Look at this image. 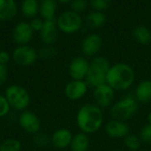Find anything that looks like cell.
<instances>
[{"instance_id":"obj_10","label":"cell","mask_w":151,"mask_h":151,"mask_svg":"<svg viewBox=\"0 0 151 151\" xmlns=\"http://www.w3.org/2000/svg\"><path fill=\"white\" fill-rule=\"evenodd\" d=\"M89 69V61L85 57H75L69 64V75L72 80H85Z\"/></svg>"},{"instance_id":"obj_11","label":"cell","mask_w":151,"mask_h":151,"mask_svg":"<svg viewBox=\"0 0 151 151\" xmlns=\"http://www.w3.org/2000/svg\"><path fill=\"white\" fill-rule=\"evenodd\" d=\"M105 133L112 139H125L130 133V127L125 121L111 119L104 126Z\"/></svg>"},{"instance_id":"obj_34","label":"cell","mask_w":151,"mask_h":151,"mask_svg":"<svg viewBox=\"0 0 151 151\" xmlns=\"http://www.w3.org/2000/svg\"><path fill=\"white\" fill-rule=\"evenodd\" d=\"M11 60L10 54L5 51H0V64L6 65Z\"/></svg>"},{"instance_id":"obj_17","label":"cell","mask_w":151,"mask_h":151,"mask_svg":"<svg viewBox=\"0 0 151 151\" xmlns=\"http://www.w3.org/2000/svg\"><path fill=\"white\" fill-rule=\"evenodd\" d=\"M134 98L138 103L151 102V80L145 79L137 85L134 90Z\"/></svg>"},{"instance_id":"obj_30","label":"cell","mask_w":151,"mask_h":151,"mask_svg":"<svg viewBox=\"0 0 151 151\" xmlns=\"http://www.w3.org/2000/svg\"><path fill=\"white\" fill-rule=\"evenodd\" d=\"M70 6L72 8V11L75 12H84L88 7V2L87 0H72Z\"/></svg>"},{"instance_id":"obj_23","label":"cell","mask_w":151,"mask_h":151,"mask_svg":"<svg viewBox=\"0 0 151 151\" xmlns=\"http://www.w3.org/2000/svg\"><path fill=\"white\" fill-rule=\"evenodd\" d=\"M39 5L37 0H23L21 4V12L27 18L35 17L39 12Z\"/></svg>"},{"instance_id":"obj_16","label":"cell","mask_w":151,"mask_h":151,"mask_svg":"<svg viewBox=\"0 0 151 151\" xmlns=\"http://www.w3.org/2000/svg\"><path fill=\"white\" fill-rule=\"evenodd\" d=\"M72 132L67 128H59L50 136V143L57 149H65L70 147L72 139Z\"/></svg>"},{"instance_id":"obj_29","label":"cell","mask_w":151,"mask_h":151,"mask_svg":"<svg viewBox=\"0 0 151 151\" xmlns=\"http://www.w3.org/2000/svg\"><path fill=\"white\" fill-rule=\"evenodd\" d=\"M11 109L12 108H11L8 101L6 100L4 94L0 93V118L6 117L10 113Z\"/></svg>"},{"instance_id":"obj_26","label":"cell","mask_w":151,"mask_h":151,"mask_svg":"<svg viewBox=\"0 0 151 151\" xmlns=\"http://www.w3.org/2000/svg\"><path fill=\"white\" fill-rule=\"evenodd\" d=\"M34 143L38 147H45L50 142V137L44 133H37L34 134Z\"/></svg>"},{"instance_id":"obj_12","label":"cell","mask_w":151,"mask_h":151,"mask_svg":"<svg viewBox=\"0 0 151 151\" xmlns=\"http://www.w3.org/2000/svg\"><path fill=\"white\" fill-rule=\"evenodd\" d=\"M88 87L84 80H71L65 87V95L70 101L82 99L88 93Z\"/></svg>"},{"instance_id":"obj_7","label":"cell","mask_w":151,"mask_h":151,"mask_svg":"<svg viewBox=\"0 0 151 151\" xmlns=\"http://www.w3.org/2000/svg\"><path fill=\"white\" fill-rule=\"evenodd\" d=\"M38 58L37 51L30 45H19L12 52L13 61L20 67L33 65Z\"/></svg>"},{"instance_id":"obj_13","label":"cell","mask_w":151,"mask_h":151,"mask_svg":"<svg viewBox=\"0 0 151 151\" xmlns=\"http://www.w3.org/2000/svg\"><path fill=\"white\" fill-rule=\"evenodd\" d=\"M103 45L102 37L97 34L88 35L81 43V52L87 57H95L100 52Z\"/></svg>"},{"instance_id":"obj_1","label":"cell","mask_w":151,"mask_h":151,"mask_svg":"<svg viewBox=\"0 0 151 151\" xmlns=\"http://www.w3.org/2000/svg\"><path fill=\"white\" fill-rule=\"evenodd\" d=\"M104 112L95 103L82 105L76 115V124L81 132L92 134L98 132L104 124Z\"/></svg>"},{"instance_id":"obj_8","label":"cell","mask_w":151,"mask_h":151,"mask_svg":"<svg viewBox=\"0 0 151 151\" xmlns=\"http://www.w3.org/2000/svg\"><path fill=\"white\" fill-rule=\"evenodd\" d=\"M114 98L115 91L106 83L93 89L94 103L102 109L111 107Z\"/></svg>"},{"instance_id":"obj_35","label":"cell","mask_w":151,"mask_h":151,"mask_svg":"<svg viewBox=\"0 0 151 151\" xmlns=\"http://www.w3.org/2000/svg\"><path fill=\"white\" fill-rule=\"evenodd\" d=\"M147 121H148L149 124H151V111L149 112L148 115H147Z\"/></svg>"},{"instance_id":"obj_9","label":"cell","mask_w":151,"mask_h":151,"mask_svg":"<svg viewBox=\"0 0 151 151\" xmlns=\"http://www.w3.org/2000/svg\"><path fill=\"white\" fill-rule=\"evenodd\" d=\"M19 126L27 133L35 134L40 132L41 121L39 117L33 111L24 110L20 113L18 118Z\"/></svg>"},{"instance_id":"obj_37","label":"cell","mask_w":151,"mask_h":151,"mask_svg":"<svg viewBox=\"0 0 151 151\" xmlns=\"http://www.w3.org/2000/svg\"><path fill=\"white\" fill-rule=\"evenodd\" d=\"M144 151H150V150H144Z\"/></svg>"},{"instance_id":"obj_6","label":"cell","mask_w":151,"mask_h":151,"mask_svg":"<svg viewBox=\"0 0 151 151\" xmlns=\"http://www.w3.org/2000/svg\"><path fill=\"white\" fill-rule=\"evenodd\" d=\"M58 28L65 34H73L82 27V18L80 13L73 11H65L57 19Z\"/></svg>"},{"instance_id":"obj_32","label":"cell","mask_w":151,"mask_h":151,"mask_svg":"<svg viewBox=\"0 0 151 151\" xmlns=\"http://www.w3.org/2000/svg\"><path fill=\"white\" fill-rule=\"evenodd\" d=\"M31 28L33 29V31H41L42 25H43V21L39 19V18H35L31 20V22L29 23Z\"/></svg>"},{"instance_id":"obj_19","label":"cell","mask_w":151,"mask_h":151,"mask_svg":"<svg viewBox=\"0 0 151 151\" xmlns=\"http://www.w3.org/2000/svg\"><path fill=\"white\" fill-rule=\"evenodd\" d=\"M15 0H0V20H10L17 14Z\"/></svg>"},{"instance_id":"obj_28","label":"cell","mask_w":151,"mask_h":151,"mask_svg":"<svg viewBox=\"0 0 151 151\" xmlns=\"http://www.w3.org/2000/svg\"><path fill=\"white\" fill-rule=\"evenodd\" d=\"M111 0H91L90 5L95 11H103L110 7Z\"/></svg>"},{"instance_id":"obj_18","label":"cell","mask_w":151,"mask_h":151,"mask_svg":"<svg viewBox=\"0 0 151 151\" xmlns=\"http://www.w3.org/2000/svg\"><path fill=\"white\" fill-rule=\"evenodd\" d=\"M90 145L88 134L82 132L77 133L73 136L70 148L72 151H88Z\"/></svg>"},{"instance_id":"obj_20","label":"cell","mask_w":151,"mask_h":151,"mask_svg":"<svg viewBox=\"0 0 151 151\" xmlns=\"http://www.w3.org/2000/svg\"><path fill=\"white\" fill-rule=\"evenodd\" d=\"M58 8L57 0H42L39 5V12L41 16L45 19L55 18V13Z\"/></svg>"},{"instance_id":"obj_31","label":"cell","mask_w":151,"mask_h":151,"mask_svg":"<svg viewBox=\"0 0 151 151\" xmlns=\"http://www.w3.org/2000/svg\"><path fill=\"white\" fill-rule=\"evenodd\" d=\"M56 54V50L50 45H46L40 49L38 52V56H40L42 59H50Z\"/></svg>"},{"instance_id":"obj_36","label":"cell","mask_w":151,"mask_h":151,"mask_svg":"<svg viewBox=\"0 0 151 151\" xmlns=\"http://www.w3.org/2000/svg\"><path fill=\"white\" fill-rule=\"evenodd\" d=\"M57 1H58L60 3H68V2H70L72 0H57Z\"/></svg>"},{"instance_id":"obj_22","label":"cell","mask_w":151,"mask_h":151,"mask_svg":"<svg viewBox=\"0 0 151 151\" xmlns=\"http://www.w3.org/2000/svg\"><path fill=\"white\" fill-rule=\"evenodd\" d=\"M133 36L134 39L141 44H148L151 42L150 30L145 26H137L133 31Z\"/></svg>"},{"instance_id":"obj_3","label":"cell","mask_w":151,"mask_h":151,"mask_svg":"<svg viewBox=\"0 0 151 151\" xmlns=\"http://www.w3.org/2000/svg\"><path fill=\"white\" fill-rule=\"evenodd\" d=\"M111 63L104 56L96 55L89 61V69L85 78L88 89H95L106 83V76L111 68Z\"/></svg>"},{"instance_id":"obj_15","label":"cell","mask_w":151,"mask_h":151,"mask_svg":"<svg viewBox=\"0 0 151 151\" xmlns=\"http://www.w3.org/2000/svg\"><path fill=\"white\" fill-rule=\"evenodd\" d=\"M33 29L30 27V24L25 21L19 22L13 28L12 37L16 44L19 45L27 44L33 37Z\"/></svg>"},{"instance_id":"obj_24","label":"cell","mask_w":151,"mask_h":151,"mask_svg":"<svg viewBox=\"0 0 151 151\" xmlns=\"http://www.w3.org/2000/svg\"><path fill=\"white\" fill-rule=\"evenodd\" d=\"M125 145L126 147L131 151L138 150L142 145V141L139 137V135L134 134V133H129L125 139Z\"/></svg>"},{"instance_id":"obj_5","label":"cell","mask_w":151,"mask_h":151,"mask_svg":"<svg viewBox=\"0 0 151 151\" xmlns=\"http://www.w3.org/2000/svg\"><path fill=\"white\" fill-rule=\"evenodd\" d=\"M4 96L11 108L15 110L24 111L30 104V95L28 92L19 85H9L5 89Z\"/></svg>"},{"instance_id":"obj_14","label":"cell","mask_w":151,"mask_h":151,"mask_svg":"<svg viewBox=\"0 0 151 151\" xmlns=\"http://www.w3.org/2000/svg\"><path fill=\"white\" fill-rule=\"evenodd\" d=\"M40 37L46 45H51L56 42L58 37V25L56 17L45 20L43 21L42 28L40 31Z\"/></svg>"},{"instance_id":"obj_33","label":"cell","mask_w":151,"mask_h":151,"mask_svg":"<svg viewBox=\"0 0 151 151\" xmlns=\"http://www.w3.org/2000/svg\"><path fill=\"white\" fill-rule=\"evenodd\" d=\"M8 77V69L6 65L0 64V85H3Z\"/></svg>"},{"instance_id":"obj_27","label":"cell","mask_w":151,"mask_h":151,"mask_svg":"<svg viewBox=\"0 0 151 151\" xmlns=\"http://www.w3.org/2000/svg\"><path fill=\"white\" fill-rule=\"evenodd\" d=\"M139 137L142 141V143L151 144V124H146L140 131Z\"/></svg>"},{"instance_id":"obj_2","label":"cell","mask_w":151,"mask_h":151,"mask_svg":"<svg viewBox=\"0 0 151 151\" xmlns=\"http://www.w3.org/2000/svg\"><path fill=\"white\" fill-rule=\"evenodd\" d=\"M135 72L127 63L119 62L111 66L107 76L106 84H108L115 92H123L128 90L134 83Z\"/></svg>"},{"instance_id":"obj_25","label":"cell","mask_w":151,"mask_h":151,"mask_svg":"<svg viewBox=\"0 0 151 151\" xmlns=\"http://www.w3.org/2000/svg\"><path fill=\"white\" fill-rule=\"evenodd\" d=\"M21 143L17 139H7L0 143V151H20Z\"/></svg>"},{"instance_id":"obj_4","label":"cell","mask_w":151,"mask_h":151,"mask_svg":"<svg viewBox=\"0 0 151 151\" xmlns=\"http://www.w3.org/2000/svg\"><path fill=\"white\" fill-rule=\"evenodd\" d=\"M139 109V103L134 96L127 95L115 102L111 108L112 119L127 122L134 117Z\"/></svg>"},{"instance_id":"obj_21","label":"cell","mask_w":151,"mask_h":151,"mask_svg":"<svg viewBox=\"0 0 151 151\" xmlns=\"http://www.w3.org/2000/svg\"><path fill=\"white\" fill-rule=\"evenodd\" d=\"M85 21L88 28H99L103 27L105 24L106 21V16L102 12L98 11L92 12L88 13L86 18Z\"/></svg>"}]
</instances>
